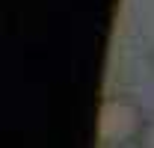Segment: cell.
Returning <instances> with one entry per match:
<instances>
[{"instance_id": "obj_2", "label": "cell", "mask_w": 154, "mask_h": 148, "mask_svg": "<svg viewBox=\"0 0 154 148\" xmlns=\"http://www.w3.org/2000/svg\"><path fill=\"white\" fill-rule=\"evenodd\" d=\"M139 145L142 148H154V119L145 122V128H142V133H139Z\"/></svg>"}, {"instance_id": "obj_1", "label": "cell", "mask_w": 154, "mask_h": 148, "mask_svg": "<svg viewBox=\"0 0 154 148\" xmlns=\"http://www.w3.org/2000/svg\"><path fill=\"white\" fill-rule=\"evenodd\" d=\"M142 128V110L128 95H110L98 110V139L104 145H125L131 139H139Z\"/></svg>"}]
</instances>
